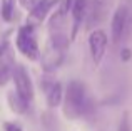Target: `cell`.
Wrapping results in <instances>:
<instances>
[{"label": "cell", "instance_id": "6da1fadb", "mask_svg": "<svg viewBox=\"0 0 132 131\" xmlns=\"http://www.w3.org/2000/svg\"><path fill=\"white\" fill-rule=\"evenodd\" d=\"M85 99H87V92H85V86L84 82L74 81L69 82L67 86V91H65V98H64V114L67 119H77L82 116V111H84V104H85Z\"/></svg>", "mask_w": 132, "mask_h": 131}, {"label": "cell", "instance_id": "7a4b0ae2", "mask_svg": "<svg viewBox=\"0 0 132 131\" xmlns=\"http://www.w3.org/2000/svg\"><path fill=\"white\" fill-rule=\"evenodd\" d=\"M15 46L19 49V52L22 56H25L29 61H39L40 57V49L37 44V37H35V25H22L17 32V39H15Z\"/></svg>", "mask_w": 132, "mask_h": 131}, {"label": "cell", "instance_id": "3957f363", "mask_svg": "<svg viewBox=\"0 0 132 131\" xmlns=\"http://www.w3.org/2000/svg\"><path fill=\"white\" fill-rule=\"evenodd\" d=\"M12 79L15 82V91L25 99L27 103H32L34 98H35V91H34V84L32 79H30L29 72L23 66H15L12 69Z\"/></svg>", "mask_w": 132, "mask_h": 131}, {"label": "cell", "instance_id": "277c9868", "mask_svg": "<svg viewBox=\"0 0 132 131\" xmlns=\"http://www.w3.org/2000/svg\"><path fill=\"white\" fill-rule=\"evenodd\" d=\"M127 20H129V5L120 3L114 10L112 20H110V37H112L114 44H119L122 40L126 29H127Z\"/></svg>", "mask_w": 132, "mask_h": 131}, {"label": "cell", "instance_id": "5b68a950", "mask_svg": "<svg viewBox=\"0 0 132 131\" xmlns=\"http://www.w3.org/2000/svg\"><path fill=\"white\" fill-rule=\"evenodd\" d=\"M107 44H109V37H107L104 29H94L89 35V50L90 57H92L94 64H100L104 59L107 50Z\"/></svg>", "mask_w": 132, "mask_h": 131}, {"label": "cell", "instance_id": "8992f818", "mask_svg": "<svg viewBox=\"0 0 132 131\" xmlns=\"http://www.w3.org/2000/svg\"><path fill=\"white\" fill-rule=\"evenodd\" d=\"M60 2L62 0H40V2L29 12L27 24H30V25H39V24H42L44 20L47 19L48 13L60 5Z\"/></svg>", "mask_w": 132, "mask_h": 131}, {"label": "cell", "instance_id": "52a82bcc", "mask_svg": "<svg viewBox=\"0 0 132 131\" xmlns=\"http://www.w3.org/2000/svg\"><path fill=\"white\" fill-rule=\"evenodd\" d=\"M89 12V0H74L70 7V15H72V29H70V40H75L79 34V29L85 22V17Z\"/></svg>", "mask_w": 132, "mask_h": 131}, {"label": "cell", "instance_id": "ba28073f", "mask_svg": "<svg viewBox=\"0 0 132 131\" xmlns=\"http://www.w3.org/2000/svg\"><path fill=\"white\" fill-rule=\"evenodd\" d=\"M62 59H64V54H62V50H57L54 49V47H48L47 52L44 54L42 57V66H44V71L45 72H52L55 71V69L59 67V66L62 64Z\"/></svg>", "mask_w": 132, "mask_h": 131}, {"label": "cell", "instance_id": "9c48e42d", "mask_svg": "<svg viewBox=\"0 0 132 131\" xmlns=\"http://www.w3.org/2000/svg\"><path fill=\"white\" fill-rule=\"evenodd\" d=\"M45 99H47L48 108H57L64 101V91H62V84L57 81H54L47 89H45Z\"/></svg>", "mask_w": 132, "mask_h": 131}, {"label": "cell", "instance_id": "30bf717a", "mask_svg": "<svg viewBox=\"0 0 132 131\" xmlns=\"http://www.w3.org/2000/svg\"><path fill=\"white\" fill-rule=\"evenodd\" d=\"M7 101H9V106L15 114H25L27 109H29V104L22 96L19 94L17 91H9L7 92Z\"/></svg>", "mask_w": 132, "mask_h": 131}, {"label": "cell", "instance_id": "8fae6325", "mask_svg": "<svg viewBox=\"0 0 132 131\" xmlns=\"http://www.w3.org/2000/svg\"><path fill=\"white\" fill-rule=\"evenodd\" d=\"M65 17H67V12H65V10L62 9V5H60L50 15V20H48V32L54 34V32H60V30H64Z\"/></svg>", "mask_w": 132, "mask_h": 131}, {"label": "cell", "instance_id": "7c38bea8", "mask_svg": "<svg viewBox=\"0 0 132 131\" xmlns=\"http://www.w3.org/2000/svg\"><path fill=\"white\" fill-rule=\"evenodd\" d=\"M15 3L17 0H2L0 5V15L5 22H12L13 13H15Z\"/></svg>", "mask_w": 132, "mask_h": 131}, {"label": "cell", "instance_id": "4fadbf2b", "mask_svg": "<svg viewBox=\"0 0 132 131\" xmlns=\"http://www.w3.org/2000/svg\"><path fill=\"white\" fill-rule=\"evenodd\" d=\"M12 79V67L7 62H0V86H5Z\"/></svg>", "mask_w": 132, "mask_h": 131}, {"label": "cell", "instance_id": "5bb4252c", "mask_svg": "<svg viewBox=\"0 0 132 131\" xmlns=\"http://www.w3.org/2000/svg\"><path fill=\"white\" fill-rule=\"evenodd\" d=\"M117 131H130V121H129V113H124L122 118H120L119 128Z\"/></svg>", "mask_w": 132, "mask_h": 131}, {"label": "cell", "instance_id": "9a60e30c", "mask_svg": "<svg viewBox=\"0 0 132 131\" xmlns=\"http://www.w3.org/2000/svg\"><path fill=\"white\" fill-rule=\"evenodd\" d=\"M17 2L20 3V7H22V9H25V10H29V12H30V10H32L34 7L40 2V0H17Z\"/></svg>", "mask_w": 132, "mask_h": 131}, {"label": "cell", "instance_id": "2e32d148", "mask_svg": "<svg viewBox=\"0 0 132 131\" xmlns=\"http://www.w3.org/2000/svg\"><path fill=\"white\" fill-rule=\"evenodd\" d=\"M130 59H132V50L129 47H124V49L120 50V61H122V62H129Z\"/></svg>", "mask_w": 132, "mask_h": 131}, {"label": "cell", "instance_id": "e0dca14e", "mask_svg": "<svg viewBox=\"0 0 132 131\" xmlns=\"http://www.w3.org/2000/svg\"><path fill=\"white\" fill-rule=\"evenodd\" d=\"M3 128H5V131H22V128L17 123H12V121H7L3 125Z\"/></svg>", "mask_w": 132, "mask_h": 131}, {"label": "cell", "instance_id": "ac0fdd59", "mask_svg": "<svg viewBox=\"0 0 132 131\" xmlns=\"http://www.w3.org/2000/svg\"><path fill=\"white\" fill-rule=\"evenodd\" d=\"M124 2H126V3H129V5H130V3H132V0H124Z\"/></svg>", "mask_w": 132, "mask_h": 131}]
</instances>
